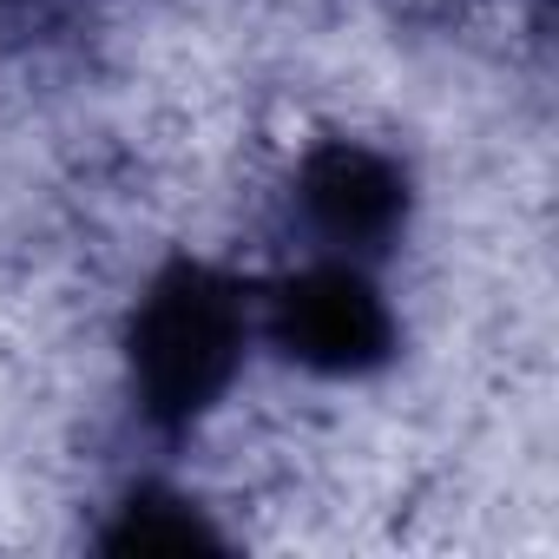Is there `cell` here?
<instances>
[{
  "label": "cell",
  "mask_w": 559,
  "mask_h": 559,
  "mask_svg": "<svg viewBox=\"0 0 559 559\" xmlns=\"http://www.w3.org/2000/svg\"><path fill=\"white\" fill-rule=\"evenodd\" d=\"M263 323L284 343L290 362H304L317 376H362L395 343V317H389L382 290L369 284V270L356 257H323V250L270 297Z\"/></svg>",
  "instance_id": "7a4b0ae2"
},
{
  "label": "cell",
  "mask_w": 559,
  "mask_h": 559,
  "mask_svg": "<svg viewBox=\"0 0 559 559\" xmlns=\"http://www.w3.org/2000/svg\"><path fill=\"white\" fill-rule=\"evenodd\" d=\"M297 204H304V224L317 230V250L323 257H356L369 263L395 230H402V211H408V178L395 158L369 152V145H323L304 158L297 171Z\"/></svg>",
  "instance_id": "3957f363"
},
{
  "label": "cell",
  "mask_w": 559,
  "mask_h": 559,
  "mask_svg": "<svg viewBox=\"0 0 559 559\" xmlns=\"http://www.w3.org/2000/svg\"><path fill=\"white\" fill-rule=\"evenodd\" d=\"M250 343V304L237 297L230 276L204 263H178L139 297L132 317V389L152 421L185 428L204 408L224 402V389L243 369Z\"/></svg>",
  "instance_id": "6da1fadb"
}]
</instances>
